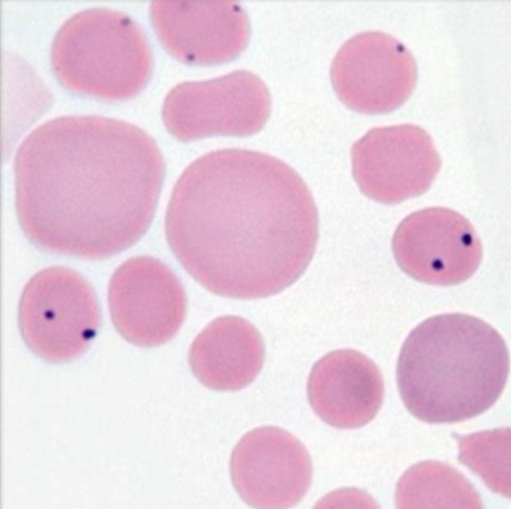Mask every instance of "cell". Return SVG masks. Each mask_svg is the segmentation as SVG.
Returning a JSON list of instances; mask_svg holds the SVG:
<instances>
[{"label": "cell", "mask_w": 511, "mask_h": 509, "mask_svg": "<svg viewBox=\"0 0 511 509\" xmlns=\"http://www.w3.org/2000/svg\"><path fill=\"white\" fill-rule=\"evenodd\" d=\"M51 58L66 87L109 100L138 94L152 67L138 24L121 12L102 8L79 12L64 22L54 39Z\"/></svg>", "instance_id": "3957f363"}, {"label": "cell", "mask_w": 511, "mask_h": 509, "mask_svg": "<svg viewBox=\"0 0 511 509\" xmlns=\"http://www.w3.org/2000/svg\"><path fill=\"white\" fill-rule=\"evenodd\" d=\"M510 372L507 343L490 324L463 313L426 318L401 348L396 380L408 411L428 423L464 421L502 394Z\"/></svg>", "instance_id": "7a4b0ae2"}, {"label": "cell", "mask_w": 511, "mask_h": 509, "mask_svg": "<svg viewBox=\"0 0 511 509\" xmlns=\"http://www.w3.org/2000/svg\"><path fill=\"white\" fill-rule=\"evenodd\" d=\"M399 480L395 502L398 508H479L480 500L459 473L446 466L441 478H428L413 466Z\"/></svg>", "instance_id": "4fadbf2b"}, {"label": "cell", "mask_w": 511, "mask_h": 509, "mask_svg": "<svg viewBox=\"0 0 511 509\" xmlns=\"http://www.w3.org/2000/svg\"><path fill=\"white\" fill-rule=\"evenodd\" d=\"M96 294L79 273L50 266L35 273L21 293L20 333L36 356L59 363L74 360L90 345L101 323Z\"/></svg>", "instance_id": "277c9868"}, {"label": "cell", "mask_w": 511, "mask_h": 509, "mask_svg": "<svg viewBox=\"0 0 511 509\" xmlns=\"http://www.w3.org/2000/svg\"><path fill=\"white\" fill-rule=\"evenodd\" d=\"M331 83L347 107L367 114L390 112L410 97L417 81L416 61L393 36L360 32L339 48L330 68Z\"/></svg>", "instance_id": "5b68a950"}, {"label": "cell", "mask_w": 511, "mask_h": 509, "mask_svg": "<svg viewBox=\"0 0 511 509\" xmlns=\"http://www.w3.org/2000/svg\"><path fill=\"white\" fill-rule=\"evenodd\" d=\"M392 249L406 274L442 286L469 279L483 257L481 241L471 222L444 207L423 209L405 217L394 233Z\"/></svg>", "instance_id": "8992f818"}, {"label": "cell", "mask_w": 511, "mask_h": 509, "mask_svg": "<svg viewBox=\"0 0 511 509\" xmlns=\"http://www.w3.org/2000/svg\"><path fill=\"white\" fill-rule=\"evenodd\" d=\"M499 429L463 438L461 461L479 475L491 489L510 495V431Z\"/></svg>", "instance_id": "5bb4252c"}, {"label": "cell", "mask_w": 511, "mask_h": 509, "mask_svg": "<svg viewBox=\"0 0 511 509\" xmlns=\"http://www.w3.org/2000/svg\"><path fill=\"white\" fill-rule=\"evenodd\" d=\"M233 485L248 505L258 509H286L306 494L312 465L304 445L286 430L274 426L245 434L231 455Z\"/></svg>", "instance_id": "9c48e42d"}, {"label": "cell", "mask_w": 511, "mask_h": 509, "mask_svg": "<svg viewBox=\"0 0 511 509\" xmlns=\"http://www.w3.org/2000/svg\"><path fill=\"white\" fill-rule=\"evenodd\" d=\"M169 246L211 292L269 297L303 274L314 255L318 217L312 195L290 166L243 149L192 162L173 190L165 219Z\"/></svg>", "instance_id": "6da1fadb"}, {"label": "cell", "mask_w": 511, "mask_h": 509, "mask_svg": "<svg viewBox=\"0 0 511 509\" xmlns=\"http://www.w3.org/2000/svg\"><path fill=\"white\" fill-rule=\"evenodd\" d=\"M108 302L117 331L139 347L168 342L185 317L181 282L166 264L149 256L131 258L117 268L109 282Z\"/></svg>", "instance_id": "ba28073f"}, {"label": "cell", "mask_w": 511, "mask_h": 509, "mask_svg": "<svg viewBox=\"0 0 511 509\" xmlns=\"http://www.w3.org/2000/svg\"><path fill=\"white\" fill-rule=\"evenodd\" d=\"M351 156L359 189L370 199L385 204L424 193L441 167L429 134L409 124L369 130L353 144Z\"/></svg>", "instance_id": "52a82bcc"}, {"label": "cell", "mask_w": 511, "mask_h": 509, "mask_svg": "<svg viewBox=\"0 0 511 509\" xmlns=\"http://www.w3.org/2000/svg\"><path fill=\"white\" fill-rule=\"evenodd\" d=\"M220 80L189 81L174 87L162 108L175 138L191 141L214 136L243 137L259 132L266 121L254 95L222 94Z\"/></svg>", "instance_id": "8fae6325"}, {"label": "cell", "mask_w": 511, "mask_h": 509, "mask_svg": "<svg viewBox=\"0 0 511 509\" xmlns=\"http://www.w3.org/2000/svg\"><path fill=\"white\" fill-rule=\"evenodd\" d=\"M311 407L323 421L340 429L372 420L384 398L381 371L367 356L352 349L331 351L312 366L307 381Z\"/></svg>", "instance_id": "30bf717a"}, {"label": "cell", "mask_w": 511, "mask_h": 509, "mask_svg": "<svg viewBox=\"0 0 511 509\" xmlns=\"http://www.w3.org/2000/svg\"><path fill=\"white\" fill-rule=\"evenodd\" d=\"M265 356L263 339L250 321L226 315L209 323L194 340L189 353L191 370L206 387L235 391L251 384Z\"/></svg>", "instance_id": "7c38bea8"}, {"label": "cell", "mask_w": 511, "mask_h": 509, "mask_svg": "<svg viewBox=\"0 0 511 509\" xmlns=\"http://www.w3.org/2000/svg\"><path fill=\"white\" fill-rule=\"evenodd\" d=\"M352 500L362 504L364 507L377 506L367 494L353 489L350 490L349 498H347V490H339L327 495L321 501V502H319L318 506L325 507V508L331 507L336 508L344 501L345 502L344 506H348V503H352L351 502ZM345 502H343L340 507L342 506Z\"/></svg>", "instance_id": "9a60e30c"}]
</instances>
